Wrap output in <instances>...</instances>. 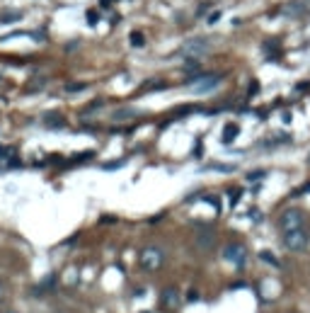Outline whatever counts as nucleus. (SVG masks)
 <instances>
[{
    "instance_id": "0eeeda50",
    "label": "nucleus",
    "mask_w": 310,
    "mask_h": 313,
    "mask_svg": "<svg viewBox=\"0 0 310 313\" xmlns=\"http://www.w3.org/2000/svg\"><path fill=\"white\" fill-rule=\"evenodd\" d=\"M160 306H163L165 311H177V309L182 306V294H179L174 286H165V289L160 291Z\"/></svg>"
},
{
    "instance_id": "ddd939ff",
    "label": "nucleus",
    "mask_w": 310,
    "mask_h": 313,
    "mask_svg": "<svg viewBox=\"0 0 310 313\" xmlns=\"http://www.w3.org/2000/svg\"><path fill=\"white\" fill-rule=\"evenodd\" d=\"M259 257H262V260H264V262H272V265H274V267H279V260H276V257L272 255V253H269V250H262V253H259Z\"/></svg>"
},
{
    "instance_id": "f3484780",
    "label": "nucleus",
    "mask_w": 310,
    "mask_h": 313,
    "mask_svg": "<svg viewBox=\"0 0 310 313\" xmlns=\"http://www.w3.org/2000/svg\"><path fill=\"white\" fill-rule=\"evenodd\" d=\"M97 20H100L97 10H90V12H87V22H90V25H97Z\"/></svg>"
},
{
    "instance_id": "dca6fc26",
    "label": "nucleus",
    "mask_w": 310,
    "mask_h": 313,
    "mask_svg": "<svg viewBox=\"0 0 310 313\" xmlns=\"http://www.w3.org/2000/svg\"><path fill=\"white\" fill-rule=\"evenodd\" d=\"M301 195H310V182H306V185H301L296 192H293V197H301Z\"/></svg>"
},
{
    "instance_id": "412c9836",
    "label": "nucleus",
    "mask_w": 310,
    "mask_h": 313,
    "mask_svg": "<svg viewBox=\"0 0 310 313\" xmlns=\"http://www.w3.org/2000/svg\"><path fill=\"white\" fill-rule=\"evenodd\" d=\"M257 92H259V83H257V80H252V83H250V90H247V95L252 97V95H257Z\"/></svg>"
},
{
    "instance_id": "4be33fe9",
    "label": "nucleus",
    "mask_w": 310,
    "mask_h": 313,
    "mask_svg": "<svg viewBox=\"0 0 310 313\" xmlns=\"http://www.w3.org/2000/svg\"><path fill=\"white\" fill-rule=\"evenodd\" d=\"M221 20V12H211L208 15V25H213V22H218Z\"/></svg>"
},
{
    "instance_id": "b1692460",
    "label": "nucleus",
    "mask_w": 310,
    "mask_h": 313,
    "mask_svg": "<svg viewBox=\"0 0 310 313\" xmlns=\"http://www.w3.org/2000/svg\"><path fill=\"white\" fill-rule=\"evenodd\" d=\"M141 313H150V311H141Z\"/></svg>"
},
{
    "instance_id": "1a4fd4ad",
    "label": "nucleus",
    "mask_w": 310,
    "mask_h": 313,
    "mask_svg": "<svg viewBox=\"0 0 310 313\" xmlns=\"http://www.w3.org/2000/svg\"><path fill=\"white\" fill-rule=\"evenodd\" d=\"M240 134V126L238 124H226V129H223V136H221V141L223 146H230V143L235 141V136Z\"/></svg>"
},
{
    "instance_id": "2eb2a0df",
    "label": "nucleus",
    "mask_w": 310,
    "mask_h": 313,
    "mask_svg": "<svg viewBox=\"0 0 310 313\" xmlns=\"http://www.w3.org/2000/svg\"><path fill=\"white\" fill-rule=\"evenodd\" d=\"M85 87H87V83H68L66 90H68V92H80V90H85Z\"/></svg>"
},
{
    "instance_id": "f8f14e48",
    "label": "nucleus",
    "mask_w": 310,
    "mask_h": 313,
    "mask_svg": "<svg viewBox=\"0 0 310 313\" xmlns=\"http://www.w3.org/2000/svg\"><path fill=\"white\" fill-rule=\"evenodd\" d=\"M0 20L2 22H17V20H22V12H5Z\"/></svg>"
},
{
    "instance_id": "39448f33",
    "label": "nucleus",
    "mask_w": 310,
    "mask_h": 313,
    "mask_svg": "<svg viewBox=\"0 0 310 313\" xmlns=\"http://www.w3.org/2000/svg\"><path fill=\"white\" fill-rule=\"evenodd\" d=\"M221 255H223L226 262H230V265H233V267H238V270H240V267H245V265H247V257H250V255H247V248H245L240 240H230V243H226Z\"/></svg>"
},
{
    "instance_id": "f257e3e1",
    "label": "nucleus",
    "mask_w": 310,
    "mask_h": 313,
    "mask_svg": "<svg viewBox=\"0 0 310 313\" xmlns=\"http://www.w3.org/2000/svg\"><path fill=\"white\" fill-rule=\"evenodd\" d=\"M165 260H168L165 250L160 245H155V243H148V245H143L138 250V265L145 272H158L165 265Z\"/></svg>"
},
{
    "instance_id": "9d476101",
    "label": "nucleus",
    "mask_w": 310,
    "mask_h": 313,
    "mask_svg": "<svg viewBox=\"0 0 310 313\" xmlns=\"http://www.w3.org/2000/svg\"><path fill=\"white\" fill-rule=\"evenodd\" d=\"M44 124H46V126H51V129H63V126H66L61 114H46V121H44Z\"/></svg>"
},
{
    "instance_id": "f03ea898",
    "label": "nucleus",
    "mask_w": 310,
    "mask_h": 313,
    "mask_svg": "<svg viewBox=\"0 0 310 313\" xmlns=\"http://www.w3.org/2000/svg\"><path fill=\"white\" fill-rule=\"evenodd\" d=\"M306 224H308V214H306L303 209H296V206H291V209L281 211V216L276 219V226H279L281 233L296 231V228H303Z\"/></svg>"
},
{
    "instance_id": "5701e85b",
    "label": "nucleus",
    "mask_w": 310,
    "mask_h": 313,
    "mask_svg": "<svg viewBox=\"0 0 310 313\" xmlns=\"http://www.w3.org/2000/svg\"><path fill=\"white\" fill-rule=\"evenodd\" d=\"M308 165H310V153H308Z\"/></svg>"
},
{
    "instance_id": "aec40b11",
    "label": "nucleus",
    "mask_w": 310,
    "mask_h": 313,
    "mask_svg": "<svg viewBox=\"0 0 310 313\" xmlns=\"http://www.w3.org/2000/svg\"><path fill=\"white\" fill-rule=\"evenodd\" d=\"M187 301H199V291H197V289H189V291H187Z\"/></svg>"
},
{
    "instance_id": "4468645a",
    "label": "nucleus",
    "mask_w": 310,
    "mask_h": 313,
    "mask_svg": "<svg viewBox=\"0 0 310 313\" xmlns=\"http://www.w3.org/2000/svg\"><path fill=\"white\" fill-rule=\"evenodd\" d=\"M131 44H134V46H143V44H145L141 32H134V34H131Z\"/></svg>"
},
{
    "instance_id": "20e7f679",
    "label": "nucleus",
    "mask_w": 310,
    "mask_h": 313,
    "mask_svg": "<svg viewBox=\"0 0 310 313\" xmlns=\"http://www.w3.org/2000/svg\"><path fill=\"white\" fill-rule=\"evenodd\" d=\"M281 235H283L281 243L288 253H301V250H306L310 245V231L306 226L296 228V231H288V233H281Z\"/></svg>"
},
{
    "instance_id": "7ed1b4c3",
    "label": "nucleus",
    "mask_w": 310,
    "mask_h": 313,
    "mask_svg": "<svg viewBox=\"0 0 310 313\" xmlns=\"http://www.w3.org/2000/svg\"><path fill=\"white\" fill-rule=\"evenodd\" d=\"M223 78H226V73H216V76H211V73H197L194 78H189L187 87H189L192 92H197V95H206V92L216 90Z\"/></svg>"
},
{
    "instance_id": "393cba45",
    "label": "nucleus",
    "mask_w": 310,
    "mask_h": 313,
    "mask_svg": "<svg viewBox=\"0 0 310 313\" xmlns=\"http://www.w3.org/2000/svg\"><path fill=\"white\" fill-rule=\"evenodd\" d=\"M10 313H12V311H10Z\"/></svg>"
},
{
    "instance_id": "a211bd4d",
    "label": "nucleus",
    "mask_w": 310,
    "mask_h": 313,
    "mask_svg": "<svg viewBox=\"0 0 310 313\" xmlns=\"http://www.w3.org/2000/svg\"><path fill=\"white\" fill-rule=\"evenodd\" d=\"M264 175H267V170H254L247 175V180H259V177H264Z\"/></svg>"
},
{
    "instance_id": "423d86ee",
    "label": "nucleus",
    "mask_w": 310,
    "mask_h": 313,
    "mask_svg": "<svg viewBox=\"0 0 310 313\" xmlns=\"http://www.w3.org/2000/svg\"><path fill=\"white\" fill-rule=\"evenodd\" d=\"M208 39H204V37H199V39H192V41H187L182 49H179V54L187 58H199L204 56V54H208Z\"/></svg>"
},
{
    "instance_id": "6ab92c4d",
    "label": "nucleus",
    "mask_w": 310,
    "mask_h": 313,
    "mask_svg": "<svg viewBox=\"0 0 310 313\" xmlns=\"http://www.w3.org/2000/svg\"><path fill=\"white\" fill-rule=\"evenodd\" d=\"M296 90H298V92H308V90H310V83H308V80H301V83L296 85Z\"/></svg>"
},
{
    "instance_id": "9b49d317",
    "label": "nucleus",
    "mask_w": 310,
    "mask_h": 313,
    "mask_svg": "<svg viewBox=\"0 0 310 313\" xmlns=\"http://www.w3.org/2000/svg\"><path fill=\"white\" fill-rule=\"evenodd\" d=\"M136 110H131V107H124V110H119V112H114V119L116 121H121V119H131V117H136Z\"/></svg>"
},
{
    "instance_id": "6e6552de",
    "label": "nucleus",
    "mask_w": 310,
    "mask_h": 313,
    "mask_svg": "<svg viewBox=\"0 0 310 313\" xmlns=\"http://www.w3.org/2000/svg\"><path fill=\"white\" fill-rule=\"evenodd\" d=\"M213 243H216V233H213V228H201L197 233V245L201 250H208V248H213Z\"/></svg>"
}]
</instances>
